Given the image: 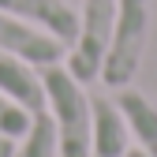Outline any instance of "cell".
Here are the masks:
<instances>
[{"label":"cell","instance_id":"obj_4","mask_svg":"<svg viewBox=\"0 0 157 157\" xmlns=\"http://www.w3.org/2000/svg\"><path fill=\"white\" fill-rule=\"evenodd\" d=\"M0 49L19 56V60H26L30 67L45 71V67H56L67 60V45L56 41V37L41 26H30L23 19H15L8 11H0Z\"/></svg>","mask_w":157,"mask_h":157},{"label":"cell","instance_id":"obj_3","mask_svg":"<svg viewBox=\"0 0 157 157\" xmlns=\"http://www.w3.org/2000/svg\"><path fill=\"white\" fill-rule=\"evenodd\" d=\"M116 4H120V0H82L78 34H75V45L67 49V60H64V67L82 86L101 78V64H105L112 23H116Z\"/></svg>","mask_w":157,"mask_h":157},{"label":"cell","instance_id":"obj_11","mask_svg":"<svg viewBox=\"0 0 157 157\" xmlns=\"http://www.w3.org/2000/svg\"><path fill=\"white\" fill-rule=\"evenodd\" d=\"M15 153V139H4V135H0V157H11Z\"/></svg>","mask_w":157,"mask_h":157},{"label":"cell","instance_id":"obj_5","mask_svg":"<svg viewBox=\"0 0 157 157\" xmlns=\"http://www.w3.org/2000/svg\"><path fill=\"white\" fill-rule=\"evenodd\" d=\"M0 11L23 19V23H30V26L49 30L56 41H64L67 49L75 45V34H78V11L67 4V0H0Z\"/></svg>","mask_w":157,"mask_h":157},{"label":"cell","instance_id":"obj_8","mask_svg":"<svg viewBox=\"0 0 157 157\" xmlns=\"http://www.w3.org/2000/svg\"><path fill=\"white\" fill-rule=\"evenodd\" d=\"M0 94L11 97L15 105H23L26 112H45V86L41 71L30 67L26 60L0 49Z\"/></svg>","mask_w":157,"mask_h":157},{"label":"cell","instance_id":"obj_9","mask_svg":"<svg viewBox=\"0 0 157 157\" xmlns=\"http://www.w3.org/2000/svg\"><path fill=\"white\" fill-rule=\"evenodd\" d=\"M11 157H56V131H52V116L37 112L30 120V131L15 142Z\"/></svg>","mask_w":157,"mask_h":157},{"label":"cell","instance_id":"obj_6","mask_svg":"<svg viewBox=\"0 0 157 157\" xmlns=\"http://www.w3.org/2000/svg\"><path fill=\"white\" fill-rule=\"evenodd\" d=\"M94 101V139H90V157H127L131 150V131L124 124L120 109L109 94H90Z\"/></svg>","mask_w":157,"mask_h":157},{"label":"cell","instance_id":"obj_1","mask_svg":"<svg viewBox=\"0 0 157 157\" xmlns=\"http://www.w3.org/2000/svg\"><path fill=\"white\" fill-rule=\"evenodd\" d=\"M41 86H45V112L52 116V131H56V157H90L94 101L86 86L64 64L45 67Z\"/></svg>","mask_w":157,"mask_h":157},{"label":"cell","instance_id":"obj_10","mask_svg":"<svg viewBox=\"0 0 157 157\" xmlns=\"http://www.w3.org/2000/svg\"><path fill=\"white\" fill-rule=\"evenodd\" d=\"M37 112H26L23 105H15L11 97H4L0 94V135H4V139H23V135L30 131V120H34Z\"/></svg>","mask_w":157,"mask_h":157},{"label":"cell","instance_id":"obj_12","mask_svg":"<svg viewBox=\"0 0 157 157\" xmlns=\"http://www.w3.org/2000/svg\"><path fill=\"white\" fill-rule=\"evenodd\" d=\"M127 157H146V153H142L139 146H131V150H127Z\"/></svg>","mask_w":157,"mask_h":157},{"label":"cell","instance_id":"obj_7","mask_svg":"<svg viewBox=\"0 0 157 157\" xmlns=\"http://www.w3.org/2000/svg\"><path fill=\"white\" fill-rule=\"evenodd\" d=\"M112 101H116V109H120L124 124L131 131V139L139 142V150L146 157H157V101H153L150 94L135 90V86L116 90Z\"/></svg>","mask_w":157,"mask_h":157},{"label":"cell","instance_id":"obj_2","mask_svg":"<svg viewBox=\"0 0 157 157\" xmlns=\"http://www.w3.org/2000/svg\"><path fill=\"white\" fill-rule=\"evenodd\" d=\"M150 26H153V0H120L116 4L109 52L101 64V78H97L112 94L135 82L142 56H146V45H150Z\"/></svg>","mask_w":157,"mask_h":157}]
</instances>
